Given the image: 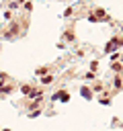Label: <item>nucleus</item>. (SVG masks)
<instances>
[{
  "mask_svg": "<svg viewBox=\"0 0 123 131\" xmlns=\"http://www.w3.org/2000/svg\"><path fill=\"white\" fill-rule=\"evenodd\" d=\"M53 98H55V101H61V103H68V98H70V96H68V92H57Z\"/></svg>",
  "mask_w": 123,
  "mask_h": 131,
  "instance_id": "nucleus-1",
  "label": "nucleus"
},
{
  "mask_svg": "<svg viewBox=\"0 0 123 131\" xmlns=\"http://www.w3.org/2000/svg\"><path fill=\"white\" fill-rule=\"evenodd\" d=\"M41 82H43V84H49V82H51V76H45Z\"/></svg>",
  "mask_w": 123,
  "mask_h": 131,
  "instance_id": "nucleus-2",
  "label": "nucleus"
},
{
  "mask_svg": "<svg viewBox=\"0 0 123 131\" xmlns=\"http://www.w3.org/2000/svg\"><path fill=\"white\" fill-rule=\"evenodd\" d=\"M115 88H121V78H115Z\"/></svg>",
  "mask_w": 123,
  "mask_h": 131,
  "instance_id": "nucleus-3",
  "label": "nucleus"
}]
</instances>
